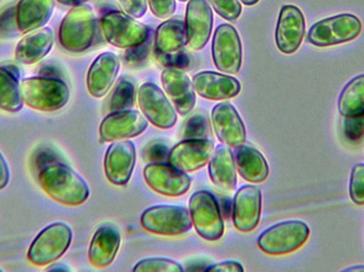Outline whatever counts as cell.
Listing matches in <instances>:
<instances>
[{"instance_id": "obj_30", "label": "cell", "mask_w": 364, "mask_h": 272, "mask_svg": "<svg viewBox=\"0 0 364 272\" xmlns=\"http://www.w3.org/2000/svg\"><path fill=\"white\" fill-rule=\"evenodd\" d=\"M338 111L343 117L364 114V74L355 77L343 87L338 99Z\"/></svg>"}, {"instance_id": "obj_23", "label": "cell", "mask_w": 364, "mask_h": 272, "mask_svg": "<svg viewBox=\"0 0 364 272\" xmlns=\"http://www.w3.org/2000/svg\"><path fill=\"white\" fill-rule=\"evenodd\" d=\"M121 233L111 224H105L94 233L89 247V261L94 267L105 268L112 264L121 246Z\"/></svg>"}, {"instance_id": "obj_46", "label": "cell", "mask_w": 364, "mask_h": 272, "mask_svg": "<svg viewBox=\"0 0 364 272\" xmlns=\"http://www.w3.org/2000/svg\"><path fill=\"white\" fill-rule=\"evenodd\" d=\"M179 1L186 2V1H188V0H179Z\"/></svg>"}, {"instance_id": "obj_5", "label": "cell", "mask_w": 364, "mask_h": 272, "mask_svg": "<svg viewBox=\"0 0 364 272\" xmlns=\"http://www.w3.org/2000/svg\"><path fill=\"white\" fill-rule=\"evenodd\" d=\"M72 239L73 231L68 224H49L32 241L28 250V260L36 266L53 264L68 251Z\"/></svg>"}, {"instance_id": "obj_7", "label": "cell", "mask_w": 364, "mask_h": 272, "mask_svg": "<svg viewBox=\"0 0 364 272\" xmlns=\"http://www.w3.org/2000/svg\"><path fill=\"white\" fill-rule=\"evenodd\" d=\"M100 27L107 42L121 49L142 46L149 36L147 26L119 11L105 14L100 21Z\"/></svg>"}, {"instance_id": "obj_33", "label": "cell", "mask_w": 364, "mask_h": 272, "mask_svg": "<svg viewBox=\"0 0 364 272\" xmlns=\"http://www.w3.org/2000/svg\"><path fill=\"white\" fill-rule=\"evenodd\" d=\"M350 197L357 205H364V163L355 165L350 173Z\"/></svg>"}, {"instance_id": "obj_29", "label": "cell", "mask_w": 364, "mask_h": 272, "mask_svg": "<svg viewBox=\"0 0 364 272\" xmlns=\"http://www.w3.org/2000/svg\"><path fill=\"white\" fill-rule=\"evenodd\" d=\"M23 107L18 67L0 65V109L9 113H18Z\"/></svg>"}, {"instance_id": "obj_45", "label": "cell", "mask_w": 364, "mask_h": 272, "mask_svg": "<svg viewBox=\"0 0 364 272\" xmlns=\"http://www.w3.org/2000/svg\"><path fill=\"white\" fill-rule=\"evenodd\" d=\"M240 1L243 2L245 6H255V4H258L259 0H240Z\"/></svg>"}, {"instance_id": "obj_12", "label": "cell", "mask_w": 364, "mask_h": 272, "mask_svg": "<svg viewBox=\"0 0 364 272\" xmlns=\"http://www.w3.org/2000/svg\"><path fill=\"white\" fill-rule=\"evenodd\" d=\"M145 182L158 194L178 197L190 190L192 179L183 171L166 163H151L145 166Z\"/></svg>"}, {"instance_id": "obj_6", "label": "cell", "mask_w": 364, "mask_h": 272, "mask_svg": "<svg viewBox=\"0 0 364 272\" xmlns=\"http://www.w3.org/2000/svg\"><path fill=\"white\" fill-rule=\"evenodd\" d=\"M363 31V23L356 15L327 17L314 23L308 32L307 40L316 47H331L354 40Z\"/></svg>"}, {"instance_id": "obj_3", "label": "cell", "mask_w": 364, "mask_h": 272, "mask_svg": "<svg viewBox=\"0 0 364 272\" xmlns=\"http://www.w3.org/2000/svg\"><path fill=\"white\" fill-rule=\"evenodd\" d=\"M23 104L42 112H55L68 104L70 92L68 85L57 77H30L21 81Z\"/></svg>"}, {"instance_id": "obj_13", "label": "cell", "mask_w": 364, "mask_h": 272, "mask_svg": "<svg viewBox=\"0 0 364 272\" xmlns=\"http://www.w3.org/2000/svg\"><path fill=\"white\" fill-rule=\"evenodd\" d=\"M306 31V21L301 9L287 4L280 10L276 26L277 48L284 55H292L301 47Z\"/></svg>"}, {"instance_id": "obj_17", "label": "cell", "mask_w": 364, "mask_h": 272, "mask_svg": "<svg viewBox=\"0 0 364 272\" xmlns=\"http://www.w3.org/2000/svg\"><path fill=\"white\" fill-rule=\"evenodd\" d=\"M262 209V192L258 186L244 185L233 199L232 220L237 230L248 233L259 224Z\"/></svg>"}, {"instance_id": "obj_1", "label": "cell", "mask_w": 364, "mask_h": 272, "mask_svg": "<svg viewBox=\"0 0 364 272\" xmlns=\"http://www.w3.org/2000/svg\"><path fill=\"white\" fill-rule=\"evenodd\" d=\"M41 187L57 202L70 207L82 205L90 196V187L78 173L64 163L47 165L38 175Z\"/></svg>"}, {"instance_id": "obj_28", "label": "cell", "mask_w": 364, "mask_h": 272, "mask_svg": "<svg viewBox=\"0 0 364 272\" xmlns=\"http://www.w3.org/2000/svg\"><path fill=\"white\" fill-rule=\"evenodd\" d=\"M188 44L186 23L182 19L172 18L164 21L156 32V51L162 55L178 53Z\"/></svg>"}, {"instance_id": "obj_19", "label": "cell", "mask_w": 364, "mask_h": 272, "mask_svg": "<svg viewBox=\"0 0 364 272\" xmlns=\"http://www.w3.org/2000/svg\"><path fill=\"white\" fill-rule=\"evenodd\" d=\"M184 23L188 46L195 51L205 48L213 26V13L208 0H190Z\"/></svg>"}, {"instance_id": "obj_39", "label": "cell", "mask_w": 364, "mask_h": 272, "mask_svg": "<svg viewBox=\"0 0 364 272\" xmlns=\"http://www.w3.org/2000/svg\"><path fill=\"white\" fill-rule=\"evenodd\" d=\"M186 134L184 136L188 138H203L205 130H207V124L205 119H198V117H193L188 121L186 125Z\"/></svg>"}, {"instance_id": "obj_32", "label": "cell", "mask_w": 364, "mask_h": 272, "mask_svg": "<svg viewBox=\"0 0 364 272\" xmlns=\"http://www.w3.org/2000/svg\"><path fill=\"white\" fill-rule=\"evenodd\" d=\"M134 272H182L183 267L170 259L151 258L140 261L134 268Z\"/></svg>"}, {"instance_id": "obj_38", "label": "cell", "mask_w": 364, "mask_h": 272, "mask_svg": "<svg viewBox=\"0 0 364 272\" xmlns=\"http://www.w3.org/2000/svg\"><path fill=\"white\" fill-rule=\"evenodd\" d=\"M126 14L134 18H141L147 11V0H119Z\"/></svg>"}, {"instance_id": "obj_41", "label": "cell", "mask_w": 364, "mask_h": 272, "mask_svg": "<svg viewBox=\"0 0 364 272\" xmlns=\"http://www.w3.org/2000/svg\"><path fill=\"white\" fill-rule=\"evenodd\" d=\"M10 181V169L6 158L0 152V190H4Z\"/></svg>"}, {"instance_id": "obj_16", "label": "cell", "mask_w": 364, "mask_h": 272, "mask_svg": "<svg viewBox=\"0 0 364 272\" xmlns=\"http://www.w3.org/2000/svg\"><path fill=\"white\" fill-rule=\"evenodd\" d=\"M149 121L139 111H117L105 117L100 124V134L102 141H122L140 136L146 130Z\"/></svg>"}, {"instance_id": "obj_40", "label": "cell", "mask_w": 364, "mask_h": 272, "mask_svg": "<svg viewBox=\"0 0 364 272\" xmlns=\"http://www.w3.org/2000/svg\"><path fill=\"white\" fill-rule=\"evenodd\" d=\"M207 271L213 272H243L244 268L240 263L235 261H225L208 267Z\"/></svg>"}, {"instance_id": "obj_27", "label": "cell", "mask_w": 364, "mask_h": 272, "mask_svg": "<svg viewBox=\"0 0 364 272\" xmlns=\"http://www.w3.org/2000/svg\"><path fill=\"white\" fill-rule=\"evenodd\" d=\"M233 156L237 173L246 181L261 183L269 177V164L256 148L247 145L239 146L235 148Z\"/></svg>"}, {"instance_id": "obj_11", "label": "cell", "mask_w": 364, "mask_h": 272, "mask_svg": "<svg viewBox=\"0 0 364 272\" xmlns=\"http://www.w3.org/2000/svg\"><path fill=\"white\" fill-rule=\"evenodd\" d=\"M139 107L149 123L160 129H171L177 123V111L158 85L146 82L138 93Z\"/></svg>"}, {"instance_id": "obj_2", "label": "cell", "mask_w": 364, "mask_h": 272, "mask_svg": "<svg viewBox=\"0 0 364 272\" xmlns=\"http://www.w3.org/2000/svg\"><path fill=\"white\" fill-rule=\"evenodd\" d=\"M97 38V19L92 6H73L62 21L59 42L68 53H80L91 48Z\"/></svg>"}, {"instance_id": "obj_20", "label": "cell", "mask_w": 364, "mask_h": 272, "mask_svg": "<svg viewBox=\"0 0 364 272\" xmlns=\"http://www.w3.org/2000/svg\"><path fill=\"white\" fill-rule=\"evenodd\" d=\"M161 82L177 113L190 114L196 104V92L190 78L176 67H168L162 72Z\"/></svg>"}, {"instance_id": "obj_15", "label": "cell", "mask_w": 364, "mask_h": 272, "mask_svg": "<svg viewBox=\"0 0 364 272\" xmlns=\"http://www.w3.org/2000/svg\"><path fill=\"white\" fill-rule=\"evenodd\" d=\"M214 150L208 138H188L175 145L168 153V164L183 173H194L208 164Z\"/></svg>"}, {"instance_id": "obj_10", "label": "cell", "mask_w": 364, "mask_h": 272, "mask_svg": "<svg viewBox=\"0 0 364 272\" xmlns=\"http://www.w3.org/2000/svg\"><path fill=\"white\" fill-rule=\"evenodd\" d=\"M214 65L224 74L240 72L243 61V48L239 33L233 26L223 23L216 28L212 42Z\"/></svg>"}, {"instance_id": "obj_9", "label": "cell", "mask_w": 364, "mask_h": 272, "mask_svg": "<svg viewBox=\"0 0 364 272\" xmlns=\"http://www.w3.org/2000/svg\"><path fill=\"white\" fill-rule=\"evenodd\" d=\"M141 224L145 230L164 236H179L192 229L190 211L179 205H155L143 212Z\"/></svg>"}, {"instance_id": "obj_44", "label": "cell", "mask_w": 364, "mask_h": 272, "mask_svg": "<svg viewBox=\"0 0 364 272\" xmlns=\"http://www.w3.org/2000/svg\"><path fill=\"white\" fill-rule=\"evenodd\" d=\"M343 271H364V265L348 267V268L343 269Z\"/></svg>"}, {"instance_id": "obj_26", "label": "cell", "mask_w": 364, "mask_h": 272, "mask_svg": "<svg viewBox=\"0 0 364 272\" xmlns=\"http://www.w3.org/2000/svg\"><path fill=\"white\" fill-rule=\"evenodd\" d=\"M53 33L46 27L21 38L15 48V59L25 65H32L44 59L53 46Z\"/></svg>"}, {"instance_id": "obj_25", "label": "cell", "mask_w": 364, "mask_h": 272, "mask_svg": "<svg viewBox=\"0 0 364 272\" xmlns=\"http://www.w3.org/2000/svg\"><path fill=\"white\" fill-rule=\"evenodd\" d=\"M55 0H19L16 21L21 33H29L46 25L53 15Z\"/></svg>"}, {"instance_id": "obj_21", "label": "cell", "mask_w": 364, "mask_h": 272, "mask_svg": "<svg viewBox=\"0 0 364 272\" xmlns=\"http://www.w3.org/2000/svg\"><path fill=\"white\" fill-rule=\"evenodd\" d=\"M193 87L200 97L227 100L239 95L241 85L237 79L215 72H201L193 77Z\"/></svg>"}, {"instance_id": "obj_8", "label": "cell", "mask_w": 364, "mask_h": 272, "mask_svg": "<svg viewBox=\"0 0 364 272\" xmlns=\"http://www.w3.org/2000/svg\"><path fill=\"white\" fill-rule=\"evenodd\" d=\"M188 211L197 234L205 241L222 239L225 224L215 197L208 190H198L191 196Z\"/></svg>"}, {"instance_id": "obj_4", "label": "cell", "mask_w": 364, "mask_h": 272, "mask_svg": "<svg viewBox=\"0 0 364 272\" xmlns=\"http://www.w3.org/2000/svg\"><path fill=\"white\" fill-rule=\"evenodd\" d=\"M310 229L301 220H287L269 227L258 237V247L269 256L292 254L307 243Z\"/></svg>"}, {"instance_id": "obj_47", "label": "cell", "mask_w": 364, "mask_h": 272, "mask_svg": "<svg viewBox=\"0 0 364 272\" xmlns=\"http://www.w3.org/2000/svg\"><path fill=\"white\" fill-rule=\"evenodd\" d=\"M4 271V269L0 268V272Z\"/></svg>"}, {"instance_id": "obj_43", "label": "cell", "mask_w": 364, "mask_h": 272, "mask_svg": "<svg viewBox=\"0 0 364 272\" xmlns=\"http://www.w3.org/2000/svg\"><path fill=\"white\" fill-rule=\"evenodd\" d=\"M48 271H70L66 265H64L63 263H59V264H55L53 266H49L48 268L46 269Z\"/></svg>"}, {"instance_id": "obj_37", "label": "cell", "mask_w": 364, "mask_h": 272, "mask_svg": "<svg viewBox=\"0 0 364 272\" xmlns=\"http://www.w3.org/2000/svg\"><path fill=\"white\" fill-rule=\"evenodd\" d=\"M151 12L158 18L172 17L176 12V0H149Z\"/></svg>"}, {"instance_id": "obj_24", "label": "cell", "mask_w": 364, "mask_h": 272, "mask_svg": "<svg viewBox=\"0 0 364 272\" xmlns=\"http://www.w3.org/2000/svg\"><path fill=\"white\" fill-rule=\"evenodd\" d=\"M209 175L220 190L231 192L237 187V166L230 147L223 143L214 149L209 161Z\"/></svg>"}, {"instance_id": "obj_35", "label": "cell", "mask_w": 364, "mask_h": 272, "mask_svg": "<svg viewBox=\"0 0 364 272\" xmlns=\"http://www.w3.org/2000/svg\"><path fill=\"white\" fill-rule=\"evenodd\" d=\"M216 13L226 21H237L242 13L239 0H208Z\"/></svg>"}, {"instance_id": "obj_22", "label": "cell", "mask_w": 364, "mask_h": 272, "mask_svg": "<svg viewBox=\"0 0 364 272\" xmlns=\"http://www.w3.org/2000/svg\"><path fill=\"white\" fill-rule=\"evenodd\" d=\"M121 62L112 53H104L98 55L87 76V91L93 97L102 98L108 94L119 75Z\"/></svg>"}, {"instance_id": "obj_18", "label": "cell", "mask_w": 364, "mask_h": 272, "mask_svg": "<svg viewBox=\"0 0 364 272\" xmlns=\"http://www.w3.org/2000/svg\"><path fill=\"white\" fill-rule=\"evenodd\" d=\"M212 126L220 143L230 148L244 145L246 129L237 109L229 102H220L211 112Z\"/></svg>"}, {"instance_id": "obj_31", "label": "cell", "mask_w": 364, "mask_h": 272, "mask_svg": "<svg viewBox=\"0 0 364 272\" xmlns=\"http://www.w3.org/2000/svg\"><path fill=\"white\" fill-rule=\"evenodd\" d=\"M134 85L130 79L122 78L110 99L111 112L128 110L134 106Z\"/></svg>"}, {"instance_id": "obj_42", "label": "cell", "mask_w": 364, "mask_h": 272, "mask_svg": "<svg viewBox=\"0 0 364 272\" xmlns=\"http://www.w3.org/2000/svg\"><path fill=\"white\" fill-rule=\"evenodd\" d=\"M60 4H64V6H80V4H85V2L89 0H57Z\"/></svg>"}, {"instance_id": "obj_34", "label": "cell", "mask_w": 364, "mask_h": 272, "mask_svg": "<svg viewBox=\"0 0 364 272\" xmlns=\"http://www.w3.org/2000/svg\"><path fill=\"white\" fill-rule=\"evenodd\" d=\"M19 31L16 21V6L9 4L0 11V36L13 38Z\"/></svg>"}, {"instance_id": "obj_14", "label": "cell", "mask_w": 364, "mask_h": 272, "mask_svg": "<svg viewBox=\"0 0 364 272\" xmlns=\"http://www.w3.org/2000/svg\"><path fill=\"white\" fill-rule=\"evenodd\" d=\"M136 160V146L132 141H112L105 156L107 179L114 185H126L132 179Z\"/></svg>"}, {"instance_id": "obj_36", "label": "cell", "mask_w": 364, "mask_h": 272, "mask_svg": "<svg viewBox=\"0 0 364 272\" xmlns=\"http://www.w3.org/2000/svg\"><path fill=\"white\" fill-rule=\"evenodd\" d=\"M344 119V136L350 143H359L364 137V114Z\"/></svg>"}]
</instances>
